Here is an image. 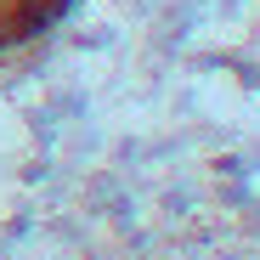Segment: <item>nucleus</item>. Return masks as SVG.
<instances>
[{"label":"nucleus","mask_w":260,"mask_h":260,"mask_svg":"<svg viewBox=\"0 0 260 260\" xmlns=\"http://www.w3.org/2000/svg\"><path fill=\"white\" fill-rule=\"evenodd\" d=\"M79 0H0V68L23 62L62 28V17Z\"/></svg>","instance_id":"f257e3e1"}]
</instances>
